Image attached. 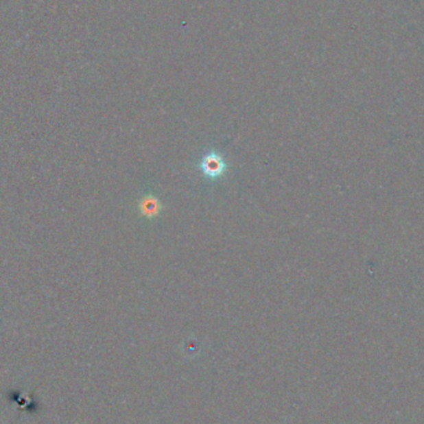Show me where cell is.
I'll return each mask as SVG.
<instances>
[{
    "label": "cell",
    "instance_id": "1",
    "mask_svg": "<svg viewBox=\"0 0 424 424\" xmlns=\"http://www.w3.org/2000/svg\"><path fill=\"white\" fill-rule=\"evenodd\" d=\"M198 167L206 179L212 181L219 180L228 170V164L225 158L215 150H210L202 155Z\"/></svg>",
    "mask_w": 424,
    "mask_h": 424
},
{
    "label": "cell",
    "instance_id": "2",
    "mask_svg": "<svg viewBox=\"0 0 424 424\" xmlns=\"http://www.w3.org/2000/svg\"><path fill=\"white\" fill-rule=\"evenodd\" d=\"M161 201L155 195H152V193L144 195L141 202H139V211L141 212L143 216H145L148 219L156 217L161 213Z\"/></svg>",
    "mask_w": 424,
    "mask_h": 424
}]
</instances>
